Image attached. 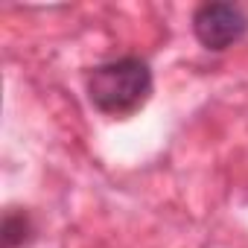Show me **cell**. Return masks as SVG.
<instances>
[{
	"label": "cell",
	"mask_w": 248,
	"mask_h": 248,
	"mask_svg": "<svg viewBox=\"0 0 248 248\" xmlns=\"http://www.w3.org/2000/svg\"><path fill=\"white\" fill-rule=\"evenodd\" d=\"M152 93V70L140 59H117L88 76V99L102 114H129Z\"/></svg>",
	"instance_id": "obj_1"
},
{
	"label": "cell",
	"mask_w": 248,
	"mask_h": 248,
	"mask_svg": "<svg viewBox=\"0 0 248 248\" xmlns=\"http://www.w3.org/2000/svg\"><path fill=\"white\" fill-rule=\"evenodd\" d=\"M27 231H30L27 216L9 213V216L3 219V248H15L18 242H24V239H27Z\"/></svg>",
	"instance_id": "obj_3"
},
{
	"label": "cell",
	"mask_w": 248,
	"mask_h": 248,
	"mask_svg": "<svg viewBox=\"0 0 248 248\" xmlns=\"http://www.w3.org/2000/svg\"><path fill=\"white\" fill-rule=\"evenodd\" d=\"M193 32L202 47L225 50L248 32V18L233 3H204L193 15Z\"/></svg>",
	"instance_id": "obj_2"
}]
</instances>
